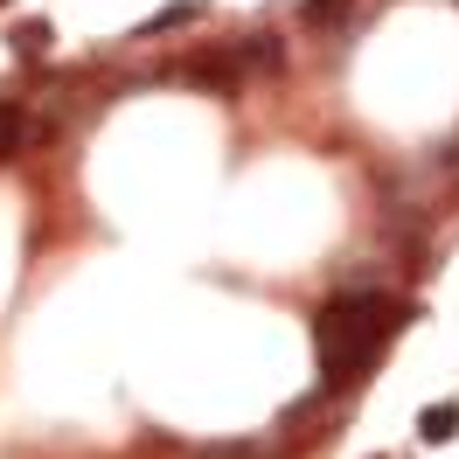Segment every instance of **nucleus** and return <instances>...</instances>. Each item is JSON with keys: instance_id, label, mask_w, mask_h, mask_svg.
Listing matches in <instances>:
<instances>
[{"instance_id": "obj_1", "label": "nucleus", "mask_w": 459, "mask_h": 459, "mask_svg": "<svg viewBox=\"0 0 459 459\" xmlns=\"http://www.w3.org/2000/svg\"><path fill=\"white\" fill-rule=\"evenodd\" d=\"M397 307L383 299V292H348L334 307H320V376L327 383H342L348 369H362L376 348L397 334Z\"/></svg>"}, {"instance_id": "obj_2", "label": "nucleus", "mask_w": 459, "mask_h": 459, "mask_svg": "<svg viewBox=\"0 0 459 459\" xmlns=\"http://www.w3.org/2000/svg\"><path fill=\"white\" fill-rule=\"evenodd\" d=\"M418 431H425V446L453 438V431H459V403H438V411H425V418H418Z\"/></svg>"}, {"instance_id": "obj_3", "label": "nucleus", "mask_w": 459, "mask_h": 459, "mask_svg": "<svg viewBox=\"0 0 459 459\" xmlns=\"http://www.w3.org/2000/svg\"><path fill=\"white\" fill-rule=\"evenodd\" d=\"M14 42H22V49H29V56H35V49H42V42H56V35L42 29V22H29V29H14Z\"/></svg>"}]
</instances>
